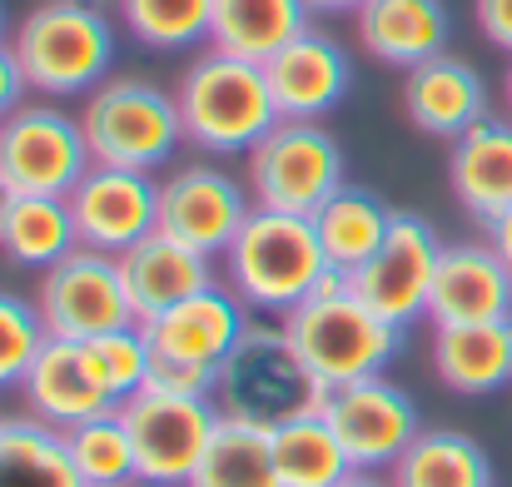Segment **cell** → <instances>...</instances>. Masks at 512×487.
Listing matches in <instances>:
<instances>
[{
  "instance_id": "6da1fadb",
  "label": "cell",
  "mask_w": 512,
  "mask_h": 487,
  "mask_svg": "<svg viewBox=\"0 0 512 487\" xmlns=\"http://www.w3.org/2000/svg\"><path fill=\"white\" fill-rule=\"evenodd\" d=\"M324 274H329V254L314 234V219L259 209V204L234 234V244L219 254V279L229 284V294L249 314H274V319L299 309Z\"/></svg>"
},
{
  "instance_id": "7a4b0ae2",
  "label": "cell",
  "mask_w": 512,
  "mask_h": 487,
  "mask_svg": "<svg viewBox=\"0 0 512 487\" xmlns=\"http://www.w3.org/2000/svg\"><path fill=\"white\" fill-rule=\"evenodd\" d=\"M174 105H179V125H184V145L204 150V155H249L284 115L274 105L269 75L254 60H234V55H199L179 85H174Z\"/></svg>"
},
{
  "instance_id": "3957f363",
  "label": "cell",
  "mask_w": 512,
  "mask_h": 487,
  "mask_svg": "<svg viewBox=\"0 0 512 487\" xmlns=\"http://www.w3.org/2000/svg\"><path fill=\"white\" fill-rule=\"evenodd\" d=\"M10 50L35 95H50V100L90 95L95 85L110 80L115 25L90 0H40L10 30Z\"/></svg>"
},
{
  "instance_id": "277c9868",
  "label": "cell",
  "mask_w": 512,
  "mask_h": 487,
  "mask_svg": "<svg viewBox=\"0 0 512 487\" xmlns=\"http://www.w3.org/2000/svg\"><path fill=\"white\" fill-rule=\"evenodd\" d=\"M324 398H329V388L309 373V363L289 343L284 324H259V319L244 328L234 353L219 363V383H214L219 413L249 418L264 428L324 413Z\"/></svg>"
},
{
  "instance_id": "5b68a950",
  "label": "cell",
  "mask_w": 512,
  "mask_h": 487,
  "mask_svg": "<svg viewBox=\"0 0 512 487\" xmlns=\"http://www.w3.org/2000/svg\"><path fill=\"white\" fill-rule=\"evenodd\" d=\"M80 130L95 164L145 169V174L165 169L184 145L174 95L140 75H110L105 85H95L80 105Z\"/></svg>"
},
{
  "instance_id": "8992f818",
  "label": "cell",
  "mask_w": 512,
  "mask_h": 487,
  "mask_svg": "<svg viewBox=\"0 0 512 487\" xmlns=\"http://www.w3.org/2000/svg\"><path fill=\"white\" fill-rule=\"evenodd\" d=\"M279 324H284L289 343L299 348V358L309 363V373L324 388H339V383H353V378L383 373L398 358V348H403V328L383 324L348 289H329V294L319 289V294H309Z\"/></svg>"
},
{
  "instance_id": "52a82bcc",
  "label": "cell",
  "mask_w": 512,
  "mask_h": 487,
  "mask_svg": "<svg viewBox=\"0 0 512 487\" xmlns=\"http://www.w3.org/2000/svg\"><path fill=\"white\" fill-rule=\"evenodd\" d=\"M244 160V184L259 209L314 219L343 189V150L319 120H279Z\"/></svg>"
},
{
  "instance_id": "ba28073f",
  "label": "cell",
  "mask_w": 512,
  "mask_h": 487,
  "mask_svg": "<svg viewBox=\"0 0 512 487\" xmlns=\"http://www.w3.org/2000/svg\"><path fill=\"white\" fill-rule=\"evenodd\" d=\"M120 418L130 428V443H135V483L189 487L214 428H219V403L140 388L120 403Z\"/></svg>"
},
{
  "instance_id": "9c48e42d",
  "label": "cell",
  "mask_w": 512,
  "mask_h": 487,
  "mask_svg": "<svg viewBox=\"0 0 512 487\" xmlns=\"http://www.w3.org/2000/svg\"><path fill=\"white\" fill-rule=\"evenodd\" d=\"M35 309H40L50 338H70V343H90L100 333L140 324L130 309V294H125L120 259L85 249V244L40 274Z\"/></svg>"
},
{
  "instance_id": "30bf717a",
  "label": "cell",
  "mask_w": 512,
  "mask_h": 487,
  "mask_svg": "<svg viewBox=\"0 0 512 487\" xmlns=\"http://www.w3.org/2000/svg\"><path fill=\"white\" fill-rule=\"evenodd\" d=\"M438 259H443V239L433 234V224L423 214L398 209L388 239L378 244V254L348 274V294L363 309H373L383 324L408 328L418 319H428V294H433Z\"/></svg>"
},
{
  "instance_id": "8fae6325",
  "label": "cell",
  "mask_w": 512,
  "mask_h": 487,
  "mask_svg": "<svg viewBox=\"0 0 512 487\" xmlns=\"http://www.w3.org/2000/svg\"><path fill=\"white\" fill-rule=\"evenodd\" d=\"M90 145L80 130V115L55 110L50 100L20 105L0 120V179L15 194H55L65 199L85 169H90Z\"/></svg>"
},
{
  "instance_id": "7c38bea8",
  "label": "cell",
  "mask_w": 512,
  "mask_h": 487,
  "mask_svg": "<svg viewBox=\"0 0 512 487\" xmlns=\"http://www.w3.org/2000/svg\"><path fill=\"white\" fill-rule=\"evenodd\" d=\"M324 423L339 433L353 473H388L408 453V443L423 433L418 428V403L408 398V388H398L383 373L329 388Z\"/></svg>"
},
{
  "instance_id": "4fadbf2b",
  "label": "cell",
  "mask_w": 512,
  "mask_h": 487,
  "mask_svg": "<svg viewBox=\"0 0 512 487\" xmlns=\"http://www.w3.org/2000/svg\"><path fill=\"white\" fill-rule=\"evenodd\" d=\"M249 214H254L249 184L209 160H189L160 179V229L209 259H219L234 244Z\"/></svg>"
},
{
  "instance_id": "5bb4252c",
  "label": "cell",
  "mask_w": 512,
  "mask_h": 487,
  "mask_svg": "<svg viewBox=\"0 0 512 487\" xmlns=\"http://www.w3.org/2000/svg\"><path fill=\"white\" fill-rule=\"evenodd\" d=\"M65 199H70L80 244L115 259L160 229V179L145 169L90 164L85 179Z\"/></svg>"
},
{
  "instance_id": "9a60e30c",
  "label": "cell",
  "mask_w": 512,
  "mask_h": 487,
  "mask_svg": "<svg viewBox=\"0 0 512 487\" xmlns=\"http://www.w3.org/2000/svg\"><path fill=\"white\" fill-rule=\"evenodd\" d=\"M20 398H25V413L55 433H70V428L120 408L90 343H70V338H45L40 358L30 363V373L20 383Z\"/></svg>"
},
{
  "instance_id": "2e32d148",
  "label": "cell",
  "mask_w": 512,
  "mask_h": 487,
  "mask_svg": "<svg viewBox=\"0 0 512 487\" xmlns=\"http://www.w3.org/2000/svg\"><path fill=\"white\" fill-rule=\"evenodd\" d=\"M512 319V274L488 239L473 244H443L433 294H428V324L463 328V324H498Z\"/></svg>"
},
{
  "instance_id": "e0dca14e",
  "label": "cell",
  "mask_w": 512,
  "mask_h": 487,
  "mask_svg": "<svg viewBox=\"0 0 512 487\" xmlns=\"http://www.w3.org/2000/svg\"><path fill=\"white\" fill-rule=\"evenodd\" d=\"M269 90H274V105L284 120H324L343 95H348V80H353V65H348V50L329 30H304L299 40H289L269 65Z\"/></svg>"
},
{
  "instance_id": "ac0fdd59",
  "label": "cell",
  "mask_w": 512,
  "mask_h": 487,
  "mask_svg": "<svg viewBox=\"0 0 512 487\" xmlns=\"http://www.w3.org/2000/svg\"><path fill=\"white\" fill-rule=\"evenodd\" d=\"M254 324L249 309L229 294V284H209L199 294H189L184 304L165 309L160 319L140 324L150 333V348L160 358H179V363H204V368H219L234 343L244 338V328Z\"/></svg>"
},
{
  "instance_id": "d6986e66",
  "label": "cell",
  "mask_w": 512,
  "mask_h": 487,
  "mask_svg": "<svg viewBox=\"0 0 512 487\" xmlns=\"http://www.w3.org/2000/svg\"><path fill=\"white\" fill-rule=\"evenodd\" d=\"M403 110L423 135L453 145L478 120H488V85L468 60L443 50V55L403 70Z\"/></svg>"
},
{
  "instance_id": "ffe728a7",
  "label": "cell",
  "mask_w": 512,
  "mask_h": 487,
  "mask_svg": "<svg viewBox=\"0 0 512 487\" xmlns=\"http://www.w3.org/2000/svg\"><path fill=\"white\" fill-rule=\"evenodd\" d=\"M214 264H219V259H209V254L179 244L165 229H155L150 239H140L135 249H125V254H120V274H125V294H130L135 319L150 324V319H160L165 309L184 304L189 294L219 284V269H214Z\"/></svg>"
},
{
  "instance_id": "44dd1931",
  "label": "cell",
  "mask_w": 512,
  "mask_h": 487,
  "mask_svg": "<svg viewBox=\"0 0 512 487\" xmlns=\"http://www.w3.org/2000/svg\"><path fill=\"white\" fill-rule=\"evenodd\" d=\"M448 184L458 204L488 229L512 209V120L488 115L448 145Z\"/></svg>"
},
{
  "instance_id": "7402d4cb",
  "label": "cell",
  "mask_w": 512,
  "mask_h": 487,
  "mask_svg": "<svg viewBox=\"0 0 512 487\" xmlns=\"http://www.w3.org/2000/svg\"><path fill=\"white\" fill-rule=\"evenodd\" d=\"M358 45L393 70H413L448 50V5L443 0H368L353 10Z\"/></svg>"
},
{
  "instance_id": "603a6c76",
  "label": "cell",
  "mask_w": 512,
  "mask_h": 487,
  "mask_svg": "<svg viewBox=\"0 0 512 487\" xmlns=\"http://www.w3.org/2000/svg\"><path fill=\"white\" fill-rule=\"evenodd\" d=\"M433 373L463 398H483L512 383V319L433 328Z\"/></svg>"
},
{
  "instance_id": "cb8c5ba5",
  "label": "cell",
  "mask_w": 512,
  "mask_h": 487,
  "mask_svg": "<svg viewBox=\"0 0 512 487\" xmlns=\"http://www.w3.org/2000/svg\"><path fill=\"white\" fill-rule=\"evenodd\" d=\"M309 0H214L209 50L269 65L289 40L309 30Z\"/></svg>"
},
{
  "instance_id": "d4e9b609",
  "label": "cell",
  "mask_w": 512,
  "mask_h": 487,
  "mask_svg": "<svg viewBox=\"0 0 512 487\" xmlns=\"http://www.w3.org/2000/svg\"><path fill=\"white\" fill-rule=\"evenodd\" d=\"M383 478L388 487H493V458L458 428H423Z\"/></svg>"
},
{
  "instance_id": "484cf974",
  "label": "cell",
  "mask_w": 512,
  "mask_h": 487,
  "mask_svg": "<svg viewBox=\"0 0 512 487\" xmlns=\"http://www.w3.org/2000/svg\"><path fill=\"white\" fill-rule=\"evenodd\" d=\"M393 214H398V209H388L373 189L343 184L339 194L314 214V234H319V244H324V254H329V269L353 274L358 264H368V259L378 254V244L388 239Z\"/></svg>"
},
{
  "instance_id": "4316f807",
  "label": "cell",
  "mask_w": 512,
  "mask_h": 487,
  "mask_svg": "<svg viewBox=\"0 0 512 487\" xmlns=\"http://www.w3.org/2000/svg\"><path fill=\"white\" fill-rule=\"evenodd\" d=\"M189 487H284L279 468H274V428L219 413V428H214Z\"/></svg>"
},
{
  "instance_id": "83f0119b",
  "label": "cell",
  "mask_w": 512,
  "mask_h": 487,
  "mask_svg": "<svg viewBox=\"0 0 512 487\" xmlns=\"http://www.w3.org/2000/svg\"><path fill=\"white\" fill-rule=\"evenodd\" d=\"M80 249V234H75V214H70V199H55V194H15L10 204V219L0 229V254L20 269H50L60 264L65 254Z\"/></svg>"
},
{
  "instance_id": "f1b7e54d",
  "label": "cell",
  "mask_w": 512,
  "mask_h": 487,
  "mask_svg": "<svg viewBox=\"0 0 512 487\" xmlns=\"http://www.w3.org/2000/svg\"><path fill=\"white\" fill-rule=\"evenodd\" d=\"M0 487H85L70 453L65 433L35 423L30 413L0 418Z\"/></svg>"
},
{
  "instance_id": "f546056e",
  "label": "cell",
  "mask_w": 512,
  "mask_h": 487,
  "mask_svg": "<svg viewBox=\"0 0 512 487\" xmlns=\"http://www.w3.org/2000/svg\"><path fill=\"white\" fill-rule=\"evenodd\" d=\"M274 468L284 487H334L353 473L339 433L324 423V413L274 428Z\"/></svg>"
},
{
  "instance_id": "4dcf8cb0",
  "label": "cell",
  "mask_w": 512,
  "mask_h": 487,
  "mask_svg": "<svg viewBox=\"0 0 512 487\" xmlns=\"http://www.w3.org/2000/svg\"><path fill=\"white\" fill-rule=\"evenodd\" d=\"M65 453L80 473L85 487H125L135 483V443H130V428L115 413H100L80 428L65 433Z\"/></svg>"
},
{
  "instance_id": "1f68e13d",
  "label": "cell",
  "mask_w": 512,
  "mask_h": 487,
  "mask_svg": "<svg viewBox=\"0 0 512 487\" xmlns=\"http://www.w3.org/2000/svg\"><path fill=\"white\" fill-rule=\"evenodd\" d=\"M125 30L150 50H189L209 40L214 0H120L115 5Z\"/></svg>"
},
{
  "instance_id": "d6a6232c",
  "label": "cell",
  "mask_w": 512,
  "mask_h": 487,
  "mask_svg": "<svg viewBox=\"0 0 512 487\" xmlns=\"http://www.w3.org/2000/svg\"><path fill=\"white\" fill-rule=\"evenodd\" d=\"M45 319L35 309V299H20V294H5L0 289V388H20L30 363L40 358L45 348Z\"/></svg>"
},
{
  "instance_id": "836d02e7",
  "label": "cell",
  "mask_w": 512,
  "mask_h": 487,
  "mask_svg": "<svg viewBox=\"0 0 512 487\" xmlns=\"http://www.w3.org/2000/svg\"><path fill=\"white\" fill-rule=\"evenodd\" d=\"M90 353H95V363H100V373H105V383H110V393H115L120 403L150 383L155 348H150V333H145L140 324L90 338Z\"/></svg>"
},
{
  "instance_id": "e575fe53",
  "label": "cell",
  "mask_w": 512,
  "mask_h": 487,
  "mask_svg": "<svg viewBox=\"0 0 512 487\" xmlns=\"http://www.w3.org/2000/svg\"><path fill=\"white\" fill-rule=\"evenodd\" d=\"M214 383H219V368L179 363V358H160V353H155V363H150V383H145V388L179 393V398H214Z\"/></svg>"
},
{
  "instance_id": "d590c367",
  "label": "cell",
  "mask_w": 512,
  "mask_h": 487,
  "mask_svg": "<svg viewBox=\"0 0 512 487\" xmlns=\"http://www.w3.org/2000/svg\"><path fill=\"white\" fill-rule=\"evenodd\" d=\"M473 20L498 50L512 55V0H473Z\"/></svg>"
},
{
  "instance_id": "8d00e7d4",
  "label": "cell",
  "mask_w": 512,
  "mask_h": 487,
  "mask_svg": "<svg viewBox=\"0 0 512 487\" xmlns=\"http://www.w3.org/2000/svg\"><path fill=\"white\" fill-rule=\"evenodd\" d=\"M25 70H20V60H15V50L10 45H0V120L10 115V110H20L25 105Z\"/></svg>"
},
{
  "instance_id": "74e56055",
  "label": "cell",
  "mask_w": 512,
  "mask_h": 487,
  "mask_svg": "<svg viewBox=\"0 0 512 487\" xmlns=\"http://www.w3.org/2000/svg\"><path fill=\"white\" fill-rule=\"evenodd\" d=\"M488 244L498 249V259L508 264V274H512V209L503 214V219H493V224H488Z\"/></svg>"
},
{
  "instance_id": "f35d334b",
  "label": "cell",
  "mask_w": 512,
  "mask_h": 487,
  "mask_svg": "<svg viewBox=\"0 0 512 487\" xmlns=\"http://www.w3.org/2000/svg\"><path fill=\"white\" fill-rule=\"evenodd\" d=\"M358 5H368V0H309L314 15H353Z\"/></svg>"
},
{
  "instance_id": "ab89813d",
  "label": "cell",
  "mask_w": 512,
  "mask_h": 487,
  "mask_svg": "<svg viewBox=\"0 0 512 487\" xmlns=\"http://www.w3.org/2000/svg\"><path fill=\"white\" fill-rule=\"evenodd\" d=\"M334 487H388V478H383V473H348V478Z\"/></svg>"
},
{
  "instance_id": "60d3db41",
  "label": "cell",
  "mask_w": 512,
  "mask_h": 487,
  "mask_svg": "<svg viewBox=\"0 0 512 487\" xmlns=\"http://www.w3.org/2000/svg\"><path fill=\"white\" fill-rule=\"evenodd\" d=\"M10 204H15V189L0 179V229H5V219H10Z\"/></svg>"
},
{
  "instance_id": "b9f144b4",
  "label": "cell",
  "mask_w": 512,
  "mask_h": 487,
  "mask_svg": "<svg viewBox=\"0 0 512 487\" xmlns=\"http://www.w3.org/2000/svg\"><path fill=\"white\" fill-rule=\"evenodd\" d=\"M503 105H508V120H512V60H508V75H503Z\"/></svg>"
},
{
  "instance_id": "7bdbcfd3",
  "label": "cell",
  "mask_w": 512,
  "mask_h": 487,
  "mask_svg": "<svg viewBox=\"0 0 512 487\" xmlns=\"http://www.w3.org/2000/svg\"><path fill=\"white\" fill-rule=\"evenodd\" d=\"M90 5H100V10H105V5H120V0H90Z\"/></svg>"
},
{
  "instance_id": "ee69618b",
  "label": "cell",
  "mask_w": 512,
  "mask_h": 487,
  "mask_svg": "<svg viewBox=\"0 0 512 487\" xmlns=\"http://www.w3.org/2000/svg\"><path fill=\"white\" fill-rule=\"evenodd\" d=\"M0 45H5V10H0Z\"/></svg>"
},
{
  "instance_id": "f6af8a7d",
  "label": "cell",
  "mask_w": 512,
  "mask_h": 487,
  "mask_svg": "<svg viewBox=\"0 0 512 487\" xmlns=\"http://www.w3.org/2000/svg\"><path fill=\"white\" fill-rule=\"evenodd\" d=\"M125 487H140V483H125Z\"/></svg>"
}]
</instances>
